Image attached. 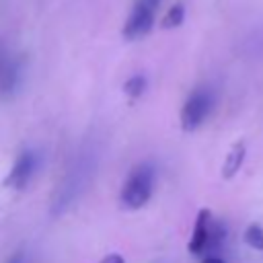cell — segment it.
<instances>
[{"instance_id":"7a4b0ae2","label":"cell","mask_w":263,"mask_h":263,"mask_svg":"<svg viewBox=\"0 0 263 263\" xmlns=\"http://www.w3.org/2000/svg\"><path fill=\"white\" fill-rule=\"evenodd\" d=\"M212 105H214L212 92L208 88H195L187 97V101L183 103V109H181V127L185 132L197 129L203 123V119L210 115Z\"/></svg>"},{"instance_id":"52a82bcc","label":"cell","mask_w":263,"mask_h":263,"mask_svg":"<svg viewBox=\"0 0 263 263\" xmlns=\"http://www.w3.org/2000/svg\"><path fill=\"white\" fill-rule=\"evenodd\" d=\"M18 80V66L8 55L0 53V92H12Z\"/></svg>"},{"instance_id":"3957f363","label":"cell","mask_w":263,"mask_h":263,"mask_svg":"<svg viewBox=\"0 0 263 263\" xmlns=\"http://www.w3.org/2000/svg\"><path fill=\"white\" fill-rule=\"evenodd\" d=\"M154 14H156V8L142 2V0H136L134 6H132V12L127 14L125 18V25H123V39L127 41H136L144 35L150 33L152 25H154Z\"/></svg>"},{"instance_id":"277c9868","label":"cell","mask_w":263,"mask_h":263,"mask_svg":"<svg viewBox=\"0 0 263 263\" xmlns=\"http://www.w3.org/2000/svg\"><path fill=\"white\" fill-rule=\"evenodd\" d=\"M35 166H37V156L35 152L31 150H21V154L16 156V160L12 162L10 166V173L6 175V181L4 185L14 189V191H21L29 185L33 173H35Z\"/></svg>"},{"instance_id":"5b68a950","label":"cell","mask_w":263,"mask_h":263,"mask_svg":"<svg viewBox=\"0 0 263 263\" xmlns=\"http://www.w3.org/2000/svg\"><path fill=\"white\" fill-rule=\"evenodd\" d=\"M212 228H214V222H212L210 210H199L195 226H193V234H191V240H189V253L201 255L203 251L210 249Z\"/></svg>"},{"instance_id":"8992f818","label":"cell","mask_w":263,"mask_h":263,"mask_svg":"<svg viewBox=\"0 0 263 263\" xmlns=\"http://www.w3.org/2000/svg\"><path fill=\"white\" fill-rule=\"evenodd\" d=\"M245 156H247L245 142L238 140V142L230 148V152H228V156H226V160H224V164H222V177H224V179H232V177L240 171V166H242V162H245Z\"/></svg>"},{"instance_id":"6da1fadb","label":"cell","mask_w":263,"mask_h":263,"mask_svg":"<svg viewBox=\"0 0 263 263\" xmlns=\"http://www.w3.org/2000/svg\"><path fill=\"white\" fill-rule=\"evenodd\" d=\"M152 189H154V168L150 164H140L127 175V179L121 187L119 199H121L123 208L140 210L148 203Z\"/></svg>"},{"instance_id":"9c48e42d","label":"cell","mask_w":263,"mask_h":263,"mask_svg":"<svg viewBox=\"0 0 263 263\" xmlns=\"http://www.w3.org/2000/svg\"><path fill=\"white\" fill-rule=\"evenodd\" d=\"M183 21H185V6L183 4H173L164 12V16L160 21V27L162 29H177V27L183 25Z\"/></svg>"},{"instance_id":"30bf717a","label":"cell","mask_w":263,"mask_h":263,"mask_svg":"<svg viewBox=\"0 0 263 263\" xmlns=\"http://www.w3.org/2000/svg\"><path fill=\"white\" fill-rule=\"evenodd\" d=\"M242 238H245V242H247L251 249L263 251V226H261V224H249Z\"/></svg>"},{"instance_id":"4fadbf2b","label":"cell","mask_w":263,"mask_h":263,"mask_svg":"<svg viewBox=\"0 0 263 263\" xmlns=\"http://www.w3.org/2000/svg\"><path fill=\"white\" fill-rule=\"evenodd\" d=\"M201 263H224V261H222L220 257H205Z\"/></svg>"},{"instance_id":"8fae6325","label":"cell","mask_w":263,"mask_h":263,"mask_svg":"<svg viewBox=\"0 0 263 263\" xmlns=\"http://www.w3.org/2000/svg\"><path fill=\"white\" fill-rule=\"evenodd\" d=\"M99 263H125V259H123L119 253H109V255H105Z\"/></svg>"},{"instance_id":"7c38bea8","label":"cell","mask_w":263,"mask_h":263,"mask_svg":"<svg viewBox=\"0 0 263 263\" xmlns=\"http://www.w3.org/2000/svg\"><path fill=\"white\" fill-rule=\"evenodd\" d=\"M6 263H25V261H23V251L14 253V255H12V257H10V259H8Z\"/></svg>"},{"instance_id":"ba28073f","label":"cell","mask_w":263,"mask_h":263,"mask_svg":"<svg viewBox=\"0 0 263 263\" xmlns=\"http://www.w3.org/2000/svg\"><path fill=\"white\" fill-rule=\"evenodd\" d=\"M148 86V80L144 74H134L123 82V92L127 99H140Z\"/></svg>"}]
</instances>
